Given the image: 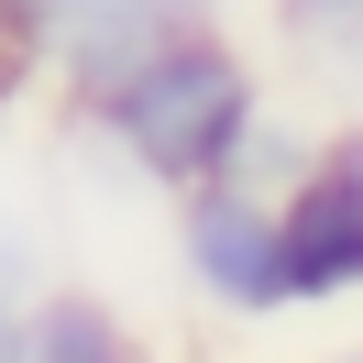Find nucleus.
I'll return each mask as SVG.
<instances>
[{"label": "nucleus", "instance_id": "1", "mask_svg": "<svg viewBox=\"0 0 363 363\" xmlns=\"http://www.w3.org/2000/svg\"><path fill=\"white\" fill-rule=\"evenodd\" d=\"M264 111H275V99H264L253 45L231 23H199V33H177V45H155L143 67H121L77 121H89L143 187L187 199V187H209V177H242Z\"/></svg>", "mask_w": 363, "mask_h": 363}, {"label": "nucleus", "instance_id": "2", "mask_svg": "<svg viewBox=\"0 0 363 363\" xmlns=\"http://www.w3.org/2000/svg\"><path fill=\"white\" fill-rule=\"evenodd\" d=\"M177 275L187 297H209L220 319H286V242H275V187L253 177H209L177 199Z\"/></svg>", "mask_w": 363, "mask_h": 363}, {"label": "nucleus", "instance_id": "3", "mask_svg": "<svg viewBox=\"0 0 363 363\" xmlns=\"http://www.w3.org/2000/svg\"><path fill=\"white\" fill-rule=\"evenodd\" d=\"M275 242H286L297 308H352L363 297V177L330 155V143L275 187Z\"/></svg>", "mask_w": 363, "mask_h": 363}, {"label": "nucleus", "instance_id": "4", "mask_svg": "<svg viewBox=\"0 0 363 363\" xmlns=\"http://www.w3.org/2000/svg\"><path fill=\"white\" fill-rule=\"evenodd\" d=\"M220 23V0H55V33H45V67L67 89V111H89L121 67H143L155 45Z\"/></svg>", "mask_w": 363, "mask_h": 363}, {"label": "nucleus", "instance_id": "5", "mask_svg": "<svg viewBox=\"0 0 363 363\" xmlns=\"http://www.w3.org/2000/svg\"><path fill=\"white\" fill-rule=\"evenodd\" d=\"M23 341H33V363H143L133 319L99 286H33L23 297Z\"/></svg>", "mask_w": 363, "mask_h": 363}, {"label": "nucleus", "instance_id": "6", "mask_svg": "<svg viewBox=\"0 0 363 363\" xmlns=\"http://www.w3.org/2000/svg\"><path fill=\"white\" fill-rule=\"evenodd\" d=\"M264 11H275V33L297 55H330V67L363 55V0H264Z\"/></svg>", "mask_w": 363, "mask_h": 363}, {"label": "nucleus", "instance_id": "7", "mask_svg": "<svg viewBox=\"0 0 363 363\" xmlns=\"http://www.w3.org/2000/svg\"><path fill=\"white\" fill-rule=\"evenodd\" d=\"M55 89V67H45V33H23L11 11H0V121L23 111V99H45Z\"/></svg>", "mask_w": 363, "mask_h": 363}, {"label": "nucleus", "instance_id": "8", "mask_svg": "<svg viewBox=\"0 0 363 363\" xmlns=\"http://www.w3.org/2000/svg\"><path fill=\"white\" fill-rule=\"evenodd\" d=\"M33 286H45V242L23 209H0V297H33Z\"/></svg>", "mask_w": 363, "mask_h": 363}, {"label": "nucleus", "instance_id": "9", "mask_svg": "<svg viewBox=\"0 0 363 363\" xmlns=\"http://www.w3.org/2000/svg\"><path fill=\"white\" fill-rule=\"evenodd\" d=\"M0 363H33V341H23V297H0Z\"/></svg>", "mask_w": 363, "mask_h": 363}, {"label": "nucleus", "instance_id": "10", "mask_svg": "<svg viewBox=\"0 0 363 363\" xmlns=\"http://www.w3.org/2000/svg\"><path fill=\"white\" fill-rule=\"evenodd\" d=\"M0 11H11L23 33H55V0H0Z\"/></svg>", "mask_w": 363, "mask_h": 363}, {"label": "nucleus", "instance_id": "11", "mask_svg": "<svg viewBox=\"0 0 363 363\" xmlns=\"http://www.w3.org/2000/svg\"><path fill=\"white\" fill-rule=\"evenodd\" d=\"M319 143H330V155H341V165L363 177V121H352V133H319Z\"/></svg>", "mask_w": 363, "mask_h": 363}, {"label": "nucleus", "instance_id": "12", "mask_svg": "<svg viewBox=\"0 0 363 363\" xmlns=\"http://www.w3.org/2000/svg\"><path fill=\"white\" fill-rule=\"evenodd\" d=\"M319 363H363V341H352V352H319Z\"/></svg>", "mask_w": 363, "mask_h": 363}]
</instances>
